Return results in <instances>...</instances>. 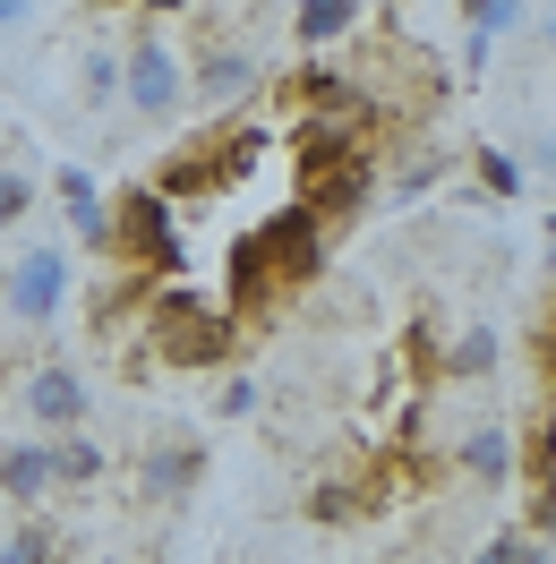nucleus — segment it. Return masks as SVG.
Listing matches in <instances>:
<instances>
[{"label":"nucleus","mask_w":556,"mask_h":564,"mask_svg":"<svg viewBox=\"0 0 556 564\" xmlns=\"http://www.w3.org/2000/svg\"><path fill=\"white\" fill-rule=\"evenodd\" d=\"M317 274H325V223L291 197V206H275L266 223H248V240L232 248V300H223V308H232V317H266L291 291H309Z\"/></svg>","instance_id":"f257e3e1"},{"label":"nucleus","mask_w":556,"mask_h":564,"mask_svg":"<svg viewBox=\"0 0 556 564\" xmlns=\"http://www.w3.org/2000/svg\"><path fill=\"white\" fill-rule=\"evenodd\" d=\"M138 334L163 368H223V359H240V317L223 300H206L197 282H154Z\"/></svg>","instance_id":"f03ea898"},{"label":"nucleus","mask_w":556,"mask_h":564,"mask_svg":"<svg viewBox=\"0 0 556 564\" xmlns=\"http://www.w3.org/2000/svg\"><path fill=\"white\" fill-rule=\"evenodd\" d=\"M266 145H275V138H266V129H248V120H206L197 138H180L172 154L154 163L146 188H154L163 206H206V197H223L232 180L257 172V154H266Z\"/></svg>","instance_id":"7ed1b4c3"},{"label":"nucleus","mask_w":556,"mask_h":564,"mask_svg":"<svg viewBox=\"0 0 556 564\" xmlns=\"http://www.w3.org/2000/svg\"><path fill=\"white\" fill-rule=\"evenodd\" d=\"M104 265H138V274H163L172 282L189 265V240H180V206H163L154 188H120L104 206Z\"/></svg>","instance_id":"20e7f679"},{"label":"nucleus","mask_w":556,"mask_h":564,"mask_svg":"<svg viewBox=\"0 0 556 564\" xmlns=\"http://www.w3.org/2000/svg\"><path fill=\"white\" fill-rule=\"evenodd\" d=\"M61 308H70V240H26L0 274V317L18 334H43Z\"/></svg>","instance_id":"39448f33"},{"label":"nucleus","mask_w":556,"mask_h":564,"mask_svg":"<svg viewBox=\"0 0 556 564\" xmlns=\"http://www.w3.org/2000/svg\"><path fill=\"white\" fill-rule=\"evenodd\" d=\"M120 104L138 111V120H172L189 104V61H180V43L163 26H146L129 52H120Z\"/></svg>","instance_id":"423d86ee"},{"label":"nucleus","mask_w":556,"mask_h":564,"mask_svg":"<svg viewBox=\"0 0 556 564\" xmlns=\"http://www.w3.org/2000/svg\"><path fill=\"white\" fill-rule=\"evenodd\" d=\"M257 95H266V61H257L248 43H206V52L189 61V104L206 111V120L257 104Z\"/></svg>","instance_id":"0eeeda50"},{"label":"nucleus","mask_w":556,"mask_h":564,"mask_svg":"<svg viewBox=\"0 0 556 564\" xmlns=\"http://www.w3.org/2000/svg\"><path fill=\"white\" fill-rule=\"evenodd\" d=\"M86 411H95L86 368H70V359H35L26 368V420H35V436H70V427H86Z\"/></svg>","instance_id":"6e6552de"},{"label":"nucleus","mask_w":556,"mask_h":564,"mask_svg":"<svg viewBox=\"0 0 556 564\" xmlns=\"http://www.w3.org/2000/svg\"><path fill=\"white\" fill-rule=\"evenodd\" d=\"M154 282H163V274H138V265H104V282L86 291V325H95V343H120V334H138L146 300H154Z\"/></svg>","instance_id":"1a4fd4ad"},{"label":"nucleus","mask_w":556,"mask_h":564,"mask_svg":"<svg viewBox=\"0 0 556 564\" xmlns=\"http://www.w3.org/2000/svg\"><path fill=\"white\" fill-rule=\"evenodd\" d=\"M377 197V154H351V163H325V172L300 180V206L317 223H351V214Z\"/></svg>","instance_id":"9d476101"},{"label":"nucleus","mask_w":556,"mask_h":564,"mask_svg":"<svg viewBox=\"0 0 556 564\" xmlns=\"http://www.w3.org/2000/svg\"><path fill=\"white\" fill-rule=\"evenodd\" d=\"M446 462H453V479H471V488H514V420H471Z\"/></svg>","instance_id":"9b49d317"},{"label":"nucleus","mask_w":556,"mask_h":564,"mask_svg":"<svg viewBox=\"0 0 556 564\" xmlns=\"http://www.w3.org/2000/svg\"><path fill=\"white\" fill-rule=\"evenodd\" d=\"M282 120H300V111H351L360 104V86H351V69L343 61H325V52H309V61H300V69L282 77Z\"/></svg>","instance_id":"f8f14e48"},{"label":"nucleus","mask_w":556,"mask_h":564,"mask_svg":"<svg viewBox=\"0 0 556 564\" xmlns=\"http://www.w3.org/2000/svg\"><path fill=\"white\" fill-rule=\"evenodd\" d=\"M0 496H9V505H43V496H52V436L0 445Z\"/></svg>","instance_id":"ddd939ff"},{"label":"nucleus","mask_w":556,"mask_h":564,"mask_svg":"<svg viewBox=\"0 0 556 564\" xmlns=\"http://www.w3.org/2000/svg\"><path fill=\"white\" fill-rule=\"evenodd\" d=\"M52 188H61V214H70V240L104 257V188H95V172H86V163H61Z\"/></svg>","instance_id":"4468645a"},{"label":"nucleus","mask_w":556,"mask_h":564,"mask_svg":"<svg viewBox=\"0 0 556 564\" xmlns=\"http://www.w3.org/2000/svg\"><path fill=\"white\" fill-rule=\"evenodd\" d=\"M360 26V0H291V43L300 52H334Z\"/></svg>","instance_id":"2eb2a0df"},{"label":"nucleus","mask_w":556,"mask_h":564,"mask_svg":"<svg viewBox=\"0 0 556 564\" xmlns=\"http://www.w3.org/2000/svg\"><path fill=\"white\" fill-rule=\"evenodd\" d=\"M496 359H505V343H496L488 325H471V334H453L446 351H437V377H453V386H480V377H496Z\"/></svg>","instance_id":"dca6fc26"},{"label":"nucleus","mask_w":556,"mask_h":564,"mask_svg":"<svg viewBox=\"0 0 556 564\" xmlns=\"http://www.w3.org/2000/svg\"><path fill=\"white\" fill-rule=\"evenodd\" d=\"M206 479V445H154L146 454V496H189Z\"/></svg>","instance_id":"f3484780"},{"label":"nucleus","mask_w":556,"mask_h":564,"mask_svg":"<svg viewBox=\"0 0 556 564\" xmlns=\"http://www.w3.org/2000/svg\"><path fill=\"white\" fill-rule=\"evenodd\" d=\"M111 462H104V445L86 436V427H70V436H52V488H95Z\"/></svg>","instance_id":"a211bd4d"},{"label":"nucleus","mask_w":556,"mask_h":564,"mask_svg":"<svg viewBox=\"0 0 556 564\" xmlns=\"http://www.w3.org/2000/svg\"><path fill=\"white\" fill-rule=\"evenodd\" d=\"M360 513H368V488H360V479H317L309 488V522L343 530V522H360Z\"/></svg>","instance_id":"6ab92c4d"},{"label":"nucleus","mask_w":556,"mask_h":564,"mask_svg":"<svg viewBox=\"0 0 556 564\" xmlns=\"http://www.w3.org/2000/svg\"><path fill=\"white\" fill-rule=\"evenodd\" d=\"M453 18H462V35L496 43V35H514L522 18H531V0H453Z\"/></svg>","instance_id":"aec40b11"},{"label":"nucleus","mask_w":556,"mask_h":564,"mask_svg":"<svg viewBox=\"0 0 556 564\" xmlns=\"http://www.w3.org/2000/svg\"><path fill=\"white\" fill-rule=\"evenodd\" d=\"M471 172H480V197H496V206L522 197V163L505 154V145H471Z\"/></svg>","instance_id":"412c9836"},{"label":"nucleus","mask_w":556,"mask_h":564,"mask_svg":"<svg viewBox=\"0 0 556 564\" xmlns=\"http://www.w3.org/2000/svg\"><path fill=\"white\" fill-rule=\"evenodd\" d=\"M0 564H61V530L52 522H18L9 547H0Z\"/></svg>","instance_id":"4be33fe9"},{"label":"nucleus","mask_w":556,"mask_h":564,"mask_svg":"<svg viewBox=\"0 0 556 564\" xmlns=\"http://www.w3.org/2000/svg\"><path fill=\"white\" fill-rule=\"evenodd\" d=\"M77 95H86L95 111L120 104V52H104V43H95V52H86V69H77Z\"/></svg>","instance_id":"5701e85b"},{"label":"nucleus","mask_w":556,"mask_h":564,"mask_svg":"<svg viewBox=\"0 0 556 564\" xmlns=\"http://www.w3.org/2000/svg\"><path fill=\"white\" fill-rule=\"evenodd\" d=\"M35 214V172H18V163H0V231H18Z\"/></svg>","instance_id":"b1692460"},{"label":"nucleus","mask_w":556,"mask_h":564,"mask_svg":"<svg viewBox=\"0 0 556 564\" xmlns=\"http://www.w3.org/2000/svg\"><path fill=\"white\" fill-rule=\"evenodd\" d=\"M437 172H446V154H411L403 172L385 180V206H411V197H419V188H428V180H437Z\"/></svg>","instance_id":"393cba45"},{"label":"nucleus","mask_w":556,"mask_h":564,"mask_svg":"<svg viewBox=\"0 0 556 564\" xmlns=\"http://www.w3.org/2000/svg\"><path fill=\"white\" fill-rule=\"evenodd\" d=\"M257 411H266V386H257V377H232V386H223V420H257Z\"/></svg>","instance_id":"a878e982"},{"label":"nucleus","mask_w":556,"mask_h":564,"mask_svg":"<svg viewBox=\"0 0 556 564\" xmlns=\"http://www.w3.org/2000/svg\"><path fill=\"white\" fill-rule=\"evenodd\" d=\"M471 564H522V530H496V539H488Z\"/></svg>","instance_id":"bb28decb"},{"label":"nucleus","mask_w":556,"mask_h":564,"mask_svg":"<svg viewBox=\"0 0 556 564\" xmlns=\"http://www.w3.org/2000/svg\"><path fill=\"white\" fill-rule=\"evenodd\" d=\"M35 9H43V0H0V35H9V26H26Z\"/></svg>","instance_id":"cd10ccee"}]
</instances>
